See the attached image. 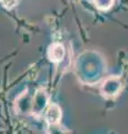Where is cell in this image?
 <instances>
[{"instance_id": "obj_6", "label": "cell", "mask_w": 128, "mask_h": 134, "mask_svg": "<svg viewBox=\"0 0 128 134\" xmlns=\"http://www.w3.org/2000/svg\"><path fill=\"white\" fill-rule=\"evenodd\" d=\"M115 0H94V5L96 6L97 9L101 11L109 10L114 6Z\"/></svg>"}, {"instance_id": "obj_3", "label": "cell", "mask_w": 128, "mask_h": 134, "mask_svg": "<svg viewBox=\"0 0 128 134\" xmlns=\"http://www.w3.org/2000/svg\"><path fill=\"white\" fill-rule=\"evenodd\" d=\"M42 116H44V120L47 122V124H49L50 126H55V125H58L61 121L63 112H61V108L58 104L49 103L48 106L46 107V110L42 113Z\"/></svg>"}, {"instance_id": "obj_2", "label": "cell", "mask_w": 128, "mask_h": 134, "mask_svg": "<svg viewBox=\"0 0 128 134\" xmlns=\"http://www.w3.org/2000/svg\"><path fill=\"white\" fill-rule=\"evenodd\" d=\"M49 104V96L46 91L38 90L32 96V114L36 116L42 115Z\"/></svg>"}, {"instance_id": "obj_5", "label": "cell", "mask_w": 128, "mask_h": 134, "mask_svg": "<svg viewBox=\"0 0 128 134\" xmlns=\"http://www.w3.org/2000/svg\"><path fill=\"white\" fill-rule=\"evenodd\" d=\"M65 47L60 43H53L48 48V58L52 63H60L65 57Z\"/></svg>"}, {"instance_id": "obj_1", "label": "cell", "mask_w": 128, "mask_h": 134, "mask_svg": "<svg viewBox=\"0 0 128 134\" xmlns=\"http://www.w3.org/2000/svg\"><path fill=\"white\" fill-rule=\"evenodd\" d=\"M124 90V82L119 76L106 77L100 84V93L106 98H114Z\"/></svg>"}, {"instance_id": "obj_4", "label": "cell", "mask_w": 128, "mask_h": 134, "mask_svg": "<svg viewBox=\"0 0 128 134\" xmlns=\"http://www.w3.org/2000/svg\"><path fill=\"white\" fill-rule=\"evenodd\" d=\"M15 108L19 114H22V115L32 114V96L28 92L22 93L16 99Z\"/></svg>"}]
</instances>
